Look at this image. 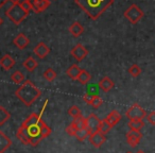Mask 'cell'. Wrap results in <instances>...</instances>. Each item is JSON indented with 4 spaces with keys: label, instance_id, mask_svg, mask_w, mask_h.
Wrapping results in <instances>:
<instances>
[{
    "label": "cell",
    "instance_id": "cell-1",
    "mask_svg": "<svg viewBox=\"0 0 155 153\" xmlns=\"http://www.w3.org/2000/svg\"><path fill=\"white\" fill-rule=\"evenodd\" d=\"M50 134H51V129L46 125L41 116L38 114L32 113L20 125L16 136L24 145L36 147Z\"/></svg>",
    "mask_w": 155,
    "mask_h": 153
},
{
    "label": "cell",
    "instance_id": "cell-2",
    "mask_svg": "<svg viewBox=\"0 0 155 153\" xmlns=\"http://www.w3.org/2000/svg\"><path fill=\"white\" fill-rule=\"evenodd\" d=\"M74 3L91 19L97 20L114 3V0H74Z\"/></svg>",
    "mask_w": 155,
    "mask_h": 153
},
{
    "label": "cell",
    "instance_id": "cell-3",
    "mask_svg": "<svg viewBox=\"0 0 155 153\" xmlns=\"http://www.w3.org/2000/svg\"><path fill=\"white\" fill-rule=\"evenodd\" d=\"M41 95L39 88L35 86V84L30 80H27L19 86V88L15 91V96L25 104L26 106H31Z\"/></svg>",
    "mask_w": 155,
    "mask_h": 153
},
{
    "label": "cell",
    "instance_id": "cell-4",
    "mask_svg": "<svg viewBox=\"0 0 155 153\" xmlns=\"http://www.w3.org/2000/svg\"><path fill=\"white\" fill-rule=\"evenodd\" d=\"M5 15L7 17L11 20L13 24H15L16 26L20 25L27 17H28L29 14H27L24 11L20 5H12V7H10L9 9L5 11Z\"/></svg>",
    "mask_w": 155,
    "mask_h": 153
},
{
    "label": "cell",
    "instance_id": "cell-5",
    "mask_svg": "<svg viewBox=\"0 0 155 153\" xmlns=\"http://www.w3.org/2000/svg\"><path fill=\"white\" fill-rule=\"evenodd\" d=\"M143 11L136 5H130L123 13V16L133 25H136L137 22H139V20L143 17Z\"/></svg>",
    "mask_w": 155,
    "mask_h": 153
},
{
    "label": "cell",
    "instance_id": "cell-6",
    "mask_svg": "<svg viewBox=\"0 0 155 153\" xmlns=\"http://www.w3.org/2000/svg\"><path fill=\"white\" fill-rule=\"evenodd\" d=\"M125 116L130 120H142L147 116V112L138 103H134L129 110L125 112Z\"/></svg>",
    "mask_w": 155,
    "mask_h": 153
},
{
    "label": "cell",
    "instance_id": "cell-7",
    "mask_svg": "<svg viewBox=\"0 0 155 153\" xmlns=\"http://www.w3.org/2000/svg\"><path fill=\"white\" fill-rule=\"evenodd\" d=\"M70 54L75 61L82 62L87 56V54H88V50H87V48H85L82 44H78V45H75L74 47L71 49Z\"/></svg>",
    "mask_w": 155,
    "mask_h": 153
},
{
    "label": "cell",
    "instance_id": "cell-8",
    "mask_svg": "<svg viewBox=\"0 0 155 153\" xmlns=\"http://www.w3.org/2000/svg\"><path fill=\"white\" fill-rule=\"evenodd\" d=\"M100 120L98 118V116L94 113H91L88 117L86 118V129L88 130L89 132V135L91 134H94L96 132H99V128H100Z\"/></svg>",
    "mask_w": 155,
    "mask_h": 153
},
{
    "label": "cell",
    "instance_id": "cell-9",
    "mask_svg": "<svg viewBox=\"0 0 155 153\" xmlns=\"http://www.w3.org/2000/svg\"><path fill=\"white\" fill-rule=\"evenodd\" d=\"M141 138L142 134L140 131H132V130H130V132L127 133V141L132 148H135L139 144Z\"/></svg>",
    "mask_w": 155,
    "mask_h": 153
},
{
    "label": "cell",
    "instance_id": "cell-10",
    "mask_svg": "<svg viewBox=\"0 0 155 153\" xmlns=\"http://www.w3.org/2000/svg\"><path fill=\"white\" fill-rule=\"evenodd\" d=\"M88 139H89V142H91L95 148H100V147L106 141L105 135L102 134L101 132H96V133H94V134H91Z\"/></svg>",
    "mask_w": 155,
    "mask_h": 153
},
{
    "label": "cell",
    "instance_id": "cell-11",
    "mask_svg": "<svg viewBox=\"0 0 155 153\" xmlns=\"http://www.w3.org/2000/svg\"><path fill=\"white\" fill-rule=\"evenodd\" d=\"M32 10L35 13H41L50 5V0H30Z\"/></svg>",
    "mask_w": 155,
    "mask_h": 153
},
{
    "label": "cell",
    "instance_id": "cell-12",
    "mask_svg": "<svg viewBox=\"0 0 155 153\" xmlns=\"http://www.w3.org/2000/svg\"><path fill=\"white\" fill-rule=\"evenodd\" d=\"M34 53H35V55H36L37 58L43 60V58H45L46 56L50 53V48L48 47V46L46 45L44 42H41V43H38L36 46H35Z\"/></svg>",
    "mask_w": 155,
    "mask_h": 153
},
{
    "label": "cell",
    "instance_id": "cell-13",
    "mask_svg": "<svg viewBox=\"0 0 155 153\" xmlns=\"http://www.w3.org/2000/svg\"><path fill=\"white\" fill-rule=\"evenodd\" d=\"M13 44L18 48V49L22 50L27 48L30 44V39L24 34V33H19L15 38L13 39Z\"/></svg>",
    "mask_w": 155,
    "mask_h": 153
},
{
    "label": "cell",
    "instance_id": "cell-14",
    "mask_svg": "<svg viewBox=\"0 0 155 153\" xmlns=\"http://www.w3.org/2000/svg\"><path fill=\"white\" fill-rule=\"evenodd\" d=\"M14 65H15V60L10 54H5L2 58H0V67L3 70H10L11 68H13Z\"/></svg>",
    "mask_w": 155,
    "mask_h": 153
},
{
    "label": "cell",
    "instance_id": "cell-15",
    "mask_svg": "<svg viewBox=\"0 0 155 153\" xmlns=\"http://www.w3.org/2000/svg\"><path fill=\"white\" fill-rule=\"evenodd\" d=\"M12 146V140L5 135L2 131H0V153H5Z\"/></svg>",
    "mask_w": 155,
    "mask_h": 153
},
{
    "label": "cell",
    "instance_id": "cell-16",
    "mask_svg": "<svg viewBox=\"0 0 155 153\" xmlns=\"http://www.w3.org/2000/svg\"><path fill=\"white\" fill-rule=\"evenodd\" d=\"M69 32L73 37H80L84 33V28L81 25V22H74L70 27H69Z\"/></svg>",
    "mask_w": 155,
    "mask_h": 153
},
{
    "label": "cell",
    "instance_id": "cell-17",
    "mask_svg": "<svg viewBox=\"0 0 155 153\" xmlns=\"http://www.w3.org/2000/svg\"><path fill=\"white\" fill-rule=\"evenodd\" d=\"M114 82H113L112 79H110L108 77H103L101 80L99 81V88L101 91H103L104 93H107L110 89H113L114 87Z\"/></svg>",
    "mask_w": 155,
    "mask_h": 153
},
{
    "label": "cell",
    "instance_id": "cell-18",
    "mask_svg": "<svg viewBox=\"0 0 155 153\" xmlns=\"http://www.w3.org/2000/svg\"><path fill=\"white\" fill-rule=\"evenodd\" d=\"M105 119H106V121H107V122L110 125V127L113 128L121 120V115H120V113H119L118 111L114 110V111H112V112H110L107 116H106Z\"/></svg>",
    "mask_w": 155,
    "mask_h": 153
},
{
    "label": "cell",
    "instance_id": "cell-19",
    "mask_svg": "<svg viewBox=\"0 0 155 153\" xmlns=\"http://www.w3.org/2000/svg\"><path fill=\"white\" fill-rule=\"evenodd\" d=\"M22 66H24L29 72H33V71L37 68V66H38V63H37V61L35 60L34 58L28 56V58L22 62Z\"/></svg>",
    "mask_w": 155,
    "mask_h": 153
},
{
    "label": "cell",
    "instance_id": "cell-20",
    "mask_svg": "<svg viewBox=\"0 0 155 153\" xmlns=\"http://www.w3.org/2000/svg\"><path fill=\"white\" fill-rule=\"evenodd\" d=\"M81 70H82V68H80L77 64H73L66 70V75L71 80H78V77L80 75Z\"/></svg>",
    "mask_w": 155,
    "mask_h": 153
},
{
    "label": "cell",
    "instance_id": "cell-21",
    "mask_svg": "<svg viewBox=\"0 0 155 153\" xmlns=\"http://www.w3.org/2000/svg\"><path fill=\"white\" fill-rule=\"evenodd\" d=\"M91 73H89L87 70H85V69H82V70H81V72H80V75H79V77H78L77 81H79L81 84L86 85L87 83L91 81Z\"/></svg>",
    "mask_w": 155,
    "mask_h": 153
},
{
    "label": "cell",
    "instance_id": "cell-22",
    "mask_svg": "<svg viewBox=\"0 0 155 153\" xmlns=\"http://www.w3.org/2000/svg\"><path fill=\"white\" fill-rule=\"evenodd\" d=\"M10 118H11V114L9 111L3 106H0V125H3Z\"/></svg>",
    "mask_w": 155,
    "mask_h": 153
},
{
    "label": "cell",
    "instance_id": "cell-23",
    "mask_svg": "<svg viewBox=\"0 0 155 153\" xmlns=\"http://www.w3.org/2000/svg\"><path fill=\"white\" fill-rule=\"evenodd\" d=\"M11 80L16 84H21L25 81V75L20 70H16L11 75Z\"/></svg>",
    "mask_w": 155,
    "mask_h": 153
},
{
    "label": "cell",
    "instance_id": "cell-24",
    "mask_svg": "<svg viewBox=\"0 0 155 153\" xmlns=\"http://www.w3.org/2000/svg\"><path fill=\"white\" fill-rule=\"evenodd\" d=\"M127 125L132 131H140L144 127V122L142 120H130Z\"/></svg>",
    "mask_w": 155,
    "mask_h": 153
},
{
    "label": "cell",
    "instance_id": "cell-25",
    "mask_svg": "<svg viewBox=\"0 0 155 153\" xmlns=\"http://www.w3.org/2000/svg\"><path fill=\"white\" fill-rule=\"evenodd\" d=\"M43 77L48 82H53L56 77H58V75H56V72L52 68H48V69H46L45 72L43 73Z\"/></svg>",
    "mask_w": 155,
    "mask_h": 153
},
{
    "label": "cell",
    "instance_id": "cell-26",
    "mask_svg": "<svg viewBox=\"0 0 155 153\" xmlns=\"http://www.w3.org/2000/svg\"><path fill=\"white\" fill-rule=\"evenodd\" d=\"M87 137H89V132L87 129H80L75 133V138L79 141H84Z\"/></svg>",
    "mask_w": 155,
    "mask_h": 153
},
{
    "label": "cell",
    "instance_id": "cell-27",
    "mask_svg": "<svg viewBox=\"0 0 155 153\" xmlns=\"http://www.w3.org/2000/svg\"><path fill=\"white\" fill-rule=\"evenodd\" d=\"M72 122L77 125V128L79 130L80 129H86V118L83 116L78 117V118H74L72 120Z\"/></svg>",
    "mask_w": 155,
    "mask_h": 153
},
{
    "label": "cell",
    "instance_id": "cell-28",
    "mask_svg": "<svg viewBox=\"0 0 155 153\" xmlns=\"http://www.w3.org/2000/svg\"><path fill=\"white\" fill-rule=\"evenodd\" d=\"M110 129H112V127H110V123L106 121V119H103V120H101V122H100L99 132H101L102 134L106 135V134H107L108 132L110 131Z\"/></svg>",
    "mask_w": 155,
    "mask_h": 153
},
{
    "label": "cell",
    "instance_id": "cell-29",
    "mask_svg": "<svg viewBox=\"0 0 155 153\" xmlns=\"http://www.w3.org/2000/svg\"><path fill=\"white\" fill-rule=\"evenodd\" d=\"M129 73L133 78H137L138 75L141 73V68H140L137 64H133V65H131V67L129 68Z\"/></svg>",
    "mask_w": 155,
    "mask_h": 153
},
{
    "label": "cell",
    "instance_id": "cell-30",
    "mask_svg": "<svg viewBox=\"0 0 155 153\" xmlns=\"http://www.w3.org/2000/svg\"><path fill=\"white\" fill-rule=\"evenodd\" d=\"M68 114L72 117L73 119L74 118H78V117L82 116V113H81V110L78 108L77 105H72L70 108L68 110Z\"/></svg>",
    "mask_w": 155,
    "mask_h": 153
},
{
    "label": "cell",
    "instance_id": "cell-31",
    "mask_svg": "<svg viewBox=\"0 0 155 153\" xmlns=\"http://www.w3.org/2000/svg\"><path fill=\"white\" fill-rule=\"evenodd\" d=\"M19 5L27 14H29L30 11H32V5H31L30 0H21Z\"/></svg>",
    "mask_w": 155,
    "mask_h": 153
},
{
    "label": "cell",
    "instance_id": "cell-32",
    "mask_svg": "<svg viewBox=\"0 0 155 153\" xmlns=\"http://www.w3.org/2000/svg\"><path fill=\"white\" fill-rule=\"evenodd\" d=\"M102 103H103V100H102V98L100 97V96H98V95H95V96H94L93 102H91V105L93 106L94 108H99L100 106L102 105Z\"/></svg>",
    "mask_w": 155,
    "mask_h": 153
},
{
    "label": "cell",
    "instance_id": "cell-33",
    "mask_svg": "<svg viewBox=\"0 0 155 153\" xmlns=\"http://www.w3.org/2000/svg\"><path fill=\"white\" fill-rule=\"evenodd\" d=\"M78 130H79V129L77 128V125H75L73 122H71L70 125L66 128V130H65V131H66V133L69 134L70 136H75V133L78 132Z\"/></svg>",
    "mask_w": 155,
    "mask_h": 153
},
{
    "label": "cell",
    "instance_id": "cell-34",
    "mask_svg": "<svg viewBox=\"0 0 155 153\" xmlns=\"http://www.w3.org/2000/svg\"><path fill=\"white\" fill-rule=\"evenodd\" d=\"M147 119H148V122L151 123L152 125H155V112H151L147 115Z\"/></svg>",
    "mask_w": 155,
    "mask_h": 153
},
{
    "label": "cell",
    "instance_id": "cell-35",
    "mask_svg": "<svg viewBox=\"0 0 155 153\" xmlns=\"http://www.w3.org/2000/svg\"><path fill=\"white\" fill-rule=\"evenodd\" d=\"M94 96L95 95H91V94H85L84 97H83V99H84V101L86 102L87 104H91L93 99H94Z\"/></svg>",
    "mask_w": 155,
    "mask_h": 153
},
{
    "label": "cell",
    "instance_id": "cell-36",
    "mask_svg": "<svg viewBox=\"0 0 155 153\" xmlns=\"http://www.w3.org/2000/svg\"><path fill=\"white\" fill-rule=\"evenodd\" d=\"M8 1H9V0H0V9H1V8H2L3 5L8 2Z\"/></svg>",
    "mask_w": 155,
    "mask_h": 153
},
{
    "label": "cell",
    "instance_id": "cell-37",
    "mask_svg": "<svg viewBox=\"0 0 155 153\" xmlns=\"http://www.w3.org/2000/svg\"><path fill=\"white\" fill-rule=\"evenodd\" d=\"M9 1H11L13 5H18V3H20V1H21V0H9Z\"/></svg>",
    "mask_w": 155,
    "mask_h": 153
},
{
    "label": "cell",
    "instance_id": "cell-38",
    "mask_svg": "<svg viewBox=\"0 0 155 153\" xmlns=\"http://www.w3.org/2000/svg\"><path fill=\"white\" fill-rule=\"evenodd\" d=\"M136 153H146V152H144V151H142V150H138Z\"/></svg>",
    "mask_w": 155,
    "mask_h": 153
},
{
    "label": "cell",
    "instance_id": "cell-39",
    "mask_svg": "<svg viewBox=\"0 0 155 153\" xmlns=\"http://www.w3.org/2000/svg\"><path fill=\"white\" fill-rule=\"evenodd\" d=\"M2 22H3V20H2V18L0 17V26H1V25H2Z\"/></svg>",
    "mask_w": 155,
    "mask_h": 153
},
{
    "label": "cell",
    "instance_id": "cell-40",
    "mask_svg": "<svg viewBox=\"0 0 155 153\" xmlns=\"http://www.w3.org/2000/svg\"><path fill=\"white\" fill-rule=\"evenodd\" d=\"M127 153H132V152H127Z\"/></svg>",
    "mask_w": 155,
    "mask_h": 153
}]
</instances>
